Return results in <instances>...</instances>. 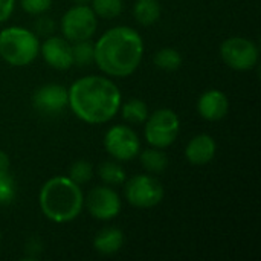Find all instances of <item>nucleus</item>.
I'll return each mask as SVG.
<instances>
[{
  "label": "nucleus",
  "mask_w": 261,
  "mask_h": 261,
  "mask_svg": "<svg viewBox=\"0 0 261 261\" xmlns=\"http://www.w3.org/2000/svg\"><path fill=\"white\" fill-rule=\"evenodd\" d=\"M69 109L86 124L101 125L110 122L119 112L122 95L109 76L86 75L69 89Z\"/></svg>",
  "instance_id": "nucleus-1"
},
{
  "label": "nucleus",
  "mask_w": 261,
  "mask_h": 261,
  "mask_svg": "<svg viewBox=\"0 0 261 261\" xmlns=\"http://www.w3.org/2000/svg\"><path fill=\"white\" fill-rule=\"evenodd\" d=\"M93 63L109 78L133 75L144 58L142 35L130 26L107 29L95 43Z\"/></svg>",
  "instance_id": "nucleus-2"
},
{
  "label": "nucleus",
  "mask_w": 261,
  "mask_h": 261,
  "mask_svg": "<svg viewBox=\"0 0 261 261\" xmlns=\"http://www.w3.org/2000/svg\"><path fill=\"white\" fill-rule=\"evenodd\" d=\"M43 216L54 223L73 222L84 208L81 185L67 176H55L44 182L38 194Z\"/></svg>",
  "instance_id": "nucleus-3"
},
{
  "label": "nucleus",
  "mask_w": 261,
  "mask_h": 261,
  "mask_svg": "<svg viewBox=\"0 0 261 261\" xmlns=\"http://www.w3.org/2000/svg\"><path fill=\"white\" fill-rule=\"evenodd\" d=\"M40 40L35 32L23 26H9L0 31V57L15 67L29 66L40 55Z\"/></svg>",
  "instance_id": "nucleus-4"
},
{
  "label": "nucleus",
  "mask_w": 261,
  "mask_h": 261,
  "mask_svg": "<svg viewBox=\"0 0 261 261\" xmlns=\"http://www.w3.org/2000/svg\"><path fill=\"white\" fill-rule=\"evenodd\" d=\"M144 136L150 147L168 148L180 132V119L171 109H158L144 122Z\"/></svg>",
  "instance_id": "nucleus-5"
},
{
  "label": "nucleus",
  "mask_w": 261,
  "mask_h": 261,
  "mask_svg": "<svg viewBox=\"0 0 261 261\" xmlns=\"http://www.w3.org/2000/svg\"><path fill=\"white\" fill-rule=\"evenodd\" d=\"M98 28V17L89 5H73L69 8L60 21L63 37L70 41L92 40Z\"/></svg>",
  "instance_id": "nucleus-6"
},
{
  "label": "nucleus",
  "mask_w": 261,
  "mask_h": 261,
  "mask_svg": "<svg viewBox=\"0 0 261 261\" xmlns=\"http://www.w3.org/2000/svg\"><path fill=\"white\" fill-rule=\"evenodd\" d=\"M124 196L127 199V202L135 206V208H141V210H148V208H154L158 206L162 199H164V187L162 184L148 174H136L133 177H130L128 180H125L124 184Z\"/></svg>",
  "instance_id": "nucleus-7"
},
{
  "label": "nucleus",
  "mask_w": 261,
  "mask_h": 261,
  "mask_svg": "<svg viewBox=\"0 0 261 261\" xmlns=\"http://www.w3.org/2000/svg\"><path fill=\"white\" fill-rule=\"evenodd\" d=\"M223 63L237 72H246L257 66L260 49L255 41L246 37H229L220 44Z\"/></svg>",
  "instance_id": "nucleus-8"
},
{
  "label": "nucleus",
  "mask_w": 261,
  "mask_h": 261,
  "mask_svg": "<svg viewBox=\"0 0 261 261\" xmlns=\"http://www.w3.org/2000/svg\"><path fill=\"white\" fill-rule=\"evenodd\" d=\"M104 148L112 159L118 162H128L139 156L141 141L138 133L132 127L118 124L106 132Z\"/></svg>",
  "instance_id": "nucleus-9"
},
{
  "label": "nucleus",
  "mask_w": 261,
  "mask_h": 261,
  "mask_svg": "<svg viewBox=\"0 0 261 261\" xmlns=\"http://www.w3.org/2000/svg\"><path fill=\"white\" fill-rule=\"evenodd\" d=\"M84 206L93 219L99 222H109L119 216L122 203L113 187L98 185L84 197Z\"/></svg>",
  "instance_id": "nucleus-10"
},
{
  "label": "nucleus",
  "mask_w": 261,
  "mask_h": 261,
  "mask_svg": "<svg viewBox=\"0 0 261 261\" xmlns=\"http://www.w3.org/2000/svg\"><path fill=\"white\" fill-rule=\"evenodd\" d=\"M34 109L44 116H57L69 106L67 89L57 83L40 86L32 95Z\"/></svg>",
  "instance_id": "nucleus-11"
},
{
  "label": "nucleus",
  "mask_w": 261,
  "mask_h": 261,
  "mask_svg": "<svg viewBox=\"0 0 261 261\" xmlns=\"http://www.w3.org/2000/svg\"><path fill=\"white\" fill-rule=\"evenodd\" d=\"M40 54L46 64L55 70H69L73 64L72 43L67 41L63 35H49L40 44Z\"/></svg>",
  "instance_id": "nucleus-12"
},
{
  "label": "nucleus",
  "mask_w": 261,
  "mask_h": 261,
  "mask_svg": "<svg viewBox=\"0 0 261 261\" xmlns=\"http://www.w3.org/2000/svg\"><path fill=\"white\" fill-rule=\"evenodd\" d=\"M228 110H229V99L219 89H210L203 92L197 101L199 115L210 122L223 119L228 115Z\"/></svg>",
  "instance_id": "nucleus-13"
},
{
  "label": "nucleus",
  "mask_w": 261,
  "mask_h": 261,
  "mask_svg": "<svg viewBox=\"0 0 261 261\" xmlns=\"http://www.w3.org/2000/svg\"><path fill=\"white\" fill-rule=\"evenodd\" d=\"M217 153V144L208 133H200L191 138L185 148L187 161L194 167H203L210 164Z\"/></svg>",
  "instance_id": "nucleus-14"
},
{
  "label": "nucleus",
  "mask_w": 261,
  "mask_h": 261,
  "mask_svg": "<svg viewBox=\"0 0 261 261\" xmlns=\"http://www.w3.org/2000/svg\"><path fill=\"white\" fill-rule=\"evenodd\" d=\"M124 246V234L121 229L109 226L101 229L93 239V248L101 255H115Z\"/></svg>",
  "instance_id": "nucleus-15"
},
{
  "label": "nucleus",
  "mask_w": 261,
  "mask_h": 261,
  "mask_svg": "<svg viewBox=\"0 0 261 261\" xmlns=\"http://www.w3.org/2000/svg\"><path fill=\"white\" fill-rule=\"evenodd\" d=\"M162 14L159 0H136L133 5V17L142 26L154 24Z\"/></svg>",
  "instance_id": "nucleus-16"
},
{
  "label": "nucleus",
  "mask_w": 261,
  "mask_h": 261,
  "mask_svg": "<svg viewBox=\"0 0 261 261\" xmlns=\"http://www.w3.org/2000/svg\"><path fill=\"white\" fill-rule=\"evenodd\" d=\"M139 159L144 170L150 174H161L168 168V156L162 148L150 147L139 153Z\"/></svg>",
  "instance_id": "nucleus-17"
},
{
  "label": "nucleus",
  "mask_w": 261,
  "mask_h": 261,
  "mask_svg": "<svg viewBox=\"0 0 261 261\" xmlns=\"http://www.w3.org/2000/svg\"><path fill=\"white\" fill-rule=\"evenodd\" d=\"M121 116L128 124H144L150 115L148 106L139 98H132L125 102H121Z\"/></svg>",
  "instance_id": "nucleus-18"
},
{
  "label": "nucleus",
  "mask_w": 261,
  "mask_h": 261,
  "mask_svg": "<svg viewBox=\"0 0 261 261\" xmlns=\"http://www.w3.org/2000/svg\"><path fill=\"white\" fill-rule=\"evenodd\" d=\"M98 176L109 187H121L127 180V173L118 161H107L98 167Z\"/></svg>",
  "instance_id": "nucleus-19"
},
{
  "label": "nucleus",
  "mask_w": 261,
  "mask_h": 261,
  "mask_svg": "<svg viewBox=\"0 0 261 261\" xmlns=\"http://www.w3.org/2000/svg\"><path fill=\"white\" fill-rule=\"evenodd\" d=\"M154 66L164 72H174L182 66V55L174 47H162L153 57Z\"/></svg>",
  "instance_id": "nucleus-20"
},
{
  "label": "nucleus",
  "mask_w": 261,
  "mask_h": 261,
  "mask_svg": "<svg viewBox=\"0 0 261 261\" xmlns=\"http://www.w3.org/2000/svg\"><path fill=\"white\" fill-rule=\"evenodd\" d=\"M89 6L95 12L96 17L104 20H112L121 15L124 9L122 0H90Z\"/></svg>",
  "instance_id": "nucleus-21"
},
{
  "label": "nucleus",
  "mask_w": 261,
  "mask_h": 261,
  "mask_svg": "<svg viewBox=\"0 0 261 261\" xmlns=\"http://www.w3.org/2000/svg\"><path fill=\"white\" fill-rule=\"evenodd\" d=\"M72 54H73V64H78L81 67L89 66L93 63V54L95 47L90 40L75 41L72 43Z\"/></svg>",
  "instance_id": "nucleus-22"
},
{
  "label": "nucleus",
  "mask_w": 261,
  "mask_h": 261,
  "mask_svg": "<svg viewBox=\"0 0 261 261\" xmlns=\"http://www.w3.org/2000/svg\"><path fill=\"white\" fill-rule=\"evenodd\" d=\"M67 177H70L78 185H84V184L92 180V177H93V167L86 159L75 161L70 165V168H69V176Z\"/></svg>",
  "instance_id": "nucleus-23"
},
{
  "label": "nucleus",
  "mask_w": 261,
  "mask_h": 261,
  "mask_svg": "<svg viewBox=\"0 0 261 261\" xmlns=\"http://www.w3.org/2000/svg\"><path fill=\"white\" fill-rule=\"evenodd\" d=\"M15 196H17V187L14 177L9 174V171L0 173V206L12 203Z\"/></svg>",
  "instance_id": "nucleus-24"
},
{
  "label": "nucleus",
  "mask_w": 261,
  "mask_h": 261,
  "mask_svg": "<svg viewBox=\"0 0 261 261\" xmlns=\"http://www.w3.org/2000/svg\"><path fill=\"white\" fill-rule=\"evenodd\" d=\"M20 6L26 14L41 15L50 9L52 0H20Z\"/></svg>",
  "instance_id": "nucleus-25"
},
{
  "label": "nucleus",
  "mask_w": 261,
  "mask_h": 261,
  "mask_svg": "<svg viewBox=\"0 0 261 261\" xmlns=\"http://www.w3.org/2000/svg\"><path fill=\"white\" fill-rule=\"evenodd\" d=\"M54 28H55V23L49 17H46L44 14L38 15V20L35 21V29L38 35H50Z\"/></svg>",
  "instance_id": "nucleus-26"
},
{
  "label": "nucleus",
  "mask_w": 261,
  "mask_h": 261,
  "mask_svg": "<svg viewBox=\"0 0 261 261\" xmlns=\"http://www.w3.org/2000/svg\"><path fill=\"white\" fill-rule=\"evenodd\" d=\"M15 8V0H0V23L9 20Z\"/></svg>",
  "instance_id": "nucleus-27"
},
{
  "label": "nucleus",
  "mask_w": 261,
  "mask_h": 261,
  "mask_svg": "<svg viewBox=\"0 0 261 261\" xmlns=\"http://www.w3.org/2000/svg\"><path fill=\"white\" fill-rule=\"evenodd\" d=\"M9 171V158L5 151L0 150V173Z\"/></svg>",
  "instance_id": "nucleus-28"
},
{
  "label": "nucleus",
  "mask_w": 261,
  "mask_h": 261,
  "mask_svg": "<svg viewBox=\"0 0 261 261\" xmlns=\"http://www.w3.org/2000/svg\"><path fill=\"white\" fill-rule=\"evenodd\" d=\"M75 5H89L90 3V0H72Z\"/></svg>",
  "instance_id": "nucleus-29"
},
{
  "label": "nucleus",
  "mask_w": 261,
  "mask_h": 261,
  "mask_svg": "<svg viewBox=\"0 0 261 261\" xmlns=\"http://www.w3.org/2000/svg\"><path fill=\"white\" fill-rule=\"evenodd\" d=\"M0 243H2V234H0Z\"/></svg>",
  "instance_id": "nucleus-30"
}]
</instances>
